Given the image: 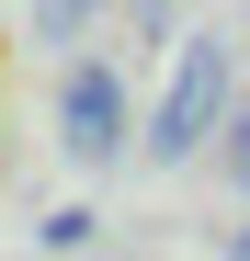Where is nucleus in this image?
Masks as SVG:
<instances>
[{
  "mask_svg": "<svg viewBox=\"0 0 250 261\" xmlns=\"http://www.w3.org/2000/svg\"><path fill=\"white\" fill-rule=\"evenodd\" d=\"M228 102H239L228 46H216V34H182V57H171V80H159V102H148V159L171 170V159H193V148H216Z\"/></svg>",
  "mask_w": 250,
  "mask_h": 261,
  "instance_id": "obj_1",
  "label": "nucleus"
},
{
  "mask_svg": "<svg viewBox=\"0 0 250 261\" xmlns=\"http://www.w3.org/2000/svg\"><path fill=\"white\" fill-rule=\"evenodd\" d=\"M125 12H137V23H148V34H159V12H171V0H125Z\"/></svg>",
  "mask_w": 250,
  "mask_h": 261,
  "instance_id": "obj_7",
  "label": "nucleus"
},
{
  "mask_svg": "<svg viewBox=\"0 0 250 261\" xmlns=\"http://www.w3.org/2000/svg\"><path fill=\"white\" fill-rule=\"evenodd\" d=\"M216 250H228V261H250V216H239V227H228V239H216Z\"/></svg>",
  "mask_w": 250,
  "mask_h": 261,
  "instance_id": "obj_6",
  "label": "nucleus"
},
{
  "mask_svg": "<svg viewBox=\"0 0 250 261\" xmlns=\"http://www.w3.org/2000/svg\"><path fill=\"white\" fill-rule=\"evenodd\" d=\"M91 12H103V0H34V34L68 46V34H91Z\"/></svg>",
  "mask_w": 250,
  "mask_h": 261,
  "instance_id": "obj_4",
  "label": "nucleus"
},
{
  "mask_svg": "<svg viewBox=\"0 0 250 261\" xmlns=\"http://www.w3.org/2000/svg\"><path fill=\"white\" fill-rule=\"evenodd\" d=\"M125 137H137V125H125V80L91 57V68H68L57 80V148L80 159V170H103V159H125Z\"/></svg>",
  "mask_w": 250,
  "mask_h": 261,
  "instance_id": "obj_2",
  "label": "nucleus"
},
{
  "mask_svg": "<svg viewBox=\"0 0 250 261\" xmlns=\"http://www.w3.org/2000/svg\"><path fill=\"white\" fill-rule=\"evenodd\" d=\"M34 239H46V261H68V250H91V239H103V216H91V204H57Z\"/></svg>",
  "mask_w": 250,
  "mask_h": 261,
  "instance_id": "obj_3",
  "label": "nucleus"
},
{
  "mask_svg": "<svg viewBox=\"0 0 250 261\" xmlns=\"http://www.w3.org/2000/svg\"><path fill=\"white\" fill-rule=\"evenodd\" d=\"M216 148H228V182H239V193H250V91H239V102H228V125H216Z\"/></svg>",
  "mask_w": 250,
  "mask_h": 261,
  "instance_id": "obj_5",
  "label": "nucleus"
}]
</instances>
